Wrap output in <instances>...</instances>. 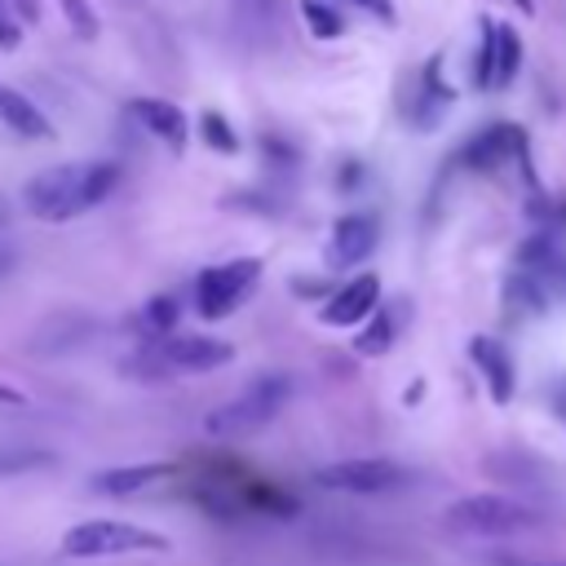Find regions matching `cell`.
Segmentation results:
<instances>
[{"label": "cell", "mask_w": 566, "mask_h": 566, "mask_svg": "<svg viewBox=\"0 0 566 566\" xmlns=\"http://www.w3.org/2000/svg\"><path fill=\"white\" fill-rule=\"evenodd\" d=\"M128 111H133V119H137L146 133H155L164 146H172V150L186 146V115H181L177 102H164V97H133Z\"/></svg>", "instance_id": "4fadbf2b"}, {"label": "cell", "mask_w": 566, "mask_h": 566, "mask_svg": "<svg viewBox=\"0 0 566 566\" xmlns=\"http://www.w3.org/2000/svg\"><path fill=\"white\" fill-rule=\"evenodd\" d=\"M376 305H380V279H376V274H354L349 283H340V287L327 296V305L318 310V318H323L327 327H354V323L371 318Z\"/></svg>", "instance_id": "30bf717a"}, {"label": "cell", "mask_w": 566, "mask_h": 566, "mask_svg": "<svg viewBox=\"0 0 566 566\" xmlns=\"http://www.w3.org/2000/svg\"><path fill=\"white\" fill-rule=\"evenodd\" d=\"M486 566H553V562H531L522 553H495V557H486Z\"/></svg>", "instance_id": "d4e9b609"}, {"label": "cell", "mask_w": 566, "mask_h": 566, "mask_svg": "<svg viewBox=\"0 0 566 566\" xmlns=\"http://www.w3.org/2000/svg\"><path fill=\"white\" fill-rule=\"evenodd\" d=\"M287 398H292V376L265 371V376H256L243 394H234L230 402L212 407V411L203 416V433H212V438H243V433H256V429H265V424L287 407Z\"/></svg>", "instance_id": "277c9868"}, {"label": "cell", "mask_w": 566, "mask_h": 566, "mask_svg": "<svg viewBox=\"0 0 566 566\" xmlns=\"http://www.w3.org/2000/svg\"><path fill=\"white\" fill-rule=\"evenodd\" d=\"M199 133H203V142H208L212 150L239 155V133L230 128V119H226L221 111H203V115H199Z\"/></svg>", "instance_id": "44dd1931"}, {"label": "cell", "mask_w": 566, "mask_h": 566, "mask_svg": "<svg viewBox=\"0 0 566 566\" xmlns=\"http://www.w3.org/2000/svg\"><path fill=\"white\" fill-rule=\"evenodd\" d=\"M13 4V13L22 18V22H35L40 18V0H9Z\"/></svg>", "instance_id": "4316f807"}, {"label": "cell", "mask_w": 566, "mask_h": 566, "mask_svg": "<svg viewBox=\"0 0 566 566\" xmlns=\"http://www.w3.org/2000/svg\"><path fill=\"white\" fill-rule=\"evenodd\" d=\"M53 464L49 451H27V447H13V451H0V478H13V473H31V469H44Z\"/></svg>", "instance_id": "7402d4cb"}, {"label": "cell", "mask_w": 566, "mask_h": 566, "mask_svg": "<svg viewBox=\"0 0 566 566\" xmlns=\"http://www.w3.org/2000/svg\"><path fill=\"white\" fill-rule=\"evenodd\" d=\"M0 226H4V203H0Z\"/></svg>", "instance_id": "1f68e13d"}, {"label": "cell", "mask_w": 566, "mask_h": 566, "mask_svg": "<svg viewBox=\"0 0 566 566\" xmlns=\"http://www.w3.org/2000/svg\"><path fill=\"white\" fill-rule=\"evenodd\" d=\"M517 71H522V35L509 22H500L495 27V88H509Z\"/></svg>", "instance_id": "ac0fdd59"}, {"label": "cell", "mask_w": 566, "mask_h": 566, "mask_svg": "<svg viewBox=\"0 0 566 566\" xmlns=\"http://www.w3.org/2000/svg\"><path fill=\"white\" fill-rule=\"evenodd\" d=\"M513 4H517L522 13H535V0H513Z\"/></svg>", "instance_id": "f546056e"}, {"label": "cell", "mask_w": 566, "mask_h": 566, "mask_svg": "<svg viewBox=\"0 0 566 566\" xmlns=\"http://www.w3.org/2000/svg\"><path fill=\"white\" fill-rule=\"evenodd\" d=\"M469 358H473V367L482 371L491 402H500V407H504V402H513V389H517L513 354H509L495 336H473V340H469Z\"/></svg>", "instance_id": "8fae6325"}, {"label": "cell", "mask_w": 566, "mask_h": 566, "mask_svg": "<svg viewBox=\"0 0 566 566\" xmlns=\"http://www.w3.org/2000/svg\"><path fill=\"white\" fill-rule=\"evenodd\" d=\"M301 18H305L314 40H340L345 35V18L327 0H301Z\"/></svg>", "instance_id": "d6986e66"}, {"label": "cell", "mask_w": 566, "mask_h": 566, "mask_svg": "<svg viewBox=\"0 0 566 566\" xmlns=\"http://www.w3.org/2000/svg\"><path fill=\"white\" fill-rule=\"evenodd\" d=\"M239 4H248L252 18H270L274 13V0H239Z\"/></svg>", "instance_id": "f1b7e54d"}, {"label": "cell", "mask_w": 566, "mask_h": 566, "mask_svg": "<svg viewBox=\"0 0 566 566\" xmlns=\"http://www.w3.org/2000/svg\"><path fill=\"white\" fill-rule=\"evenodd\" d=\"M407 482H411V469L385 455H358V460H336V464L314 469V486L340 491V495H385Z\"/></svg>", "instance_id": "52a82bcc"}, {"label": "cell", "mask_w": 566, "mask_h": 566, "mask_svg": "<svg viewBox=\"0 0 566 566\" xmlns=\"http://www.w3.org/2000/svg\"><path fill=\"white\" fill-rule=\"evenodd\" d=\"M115 186H119L115 159H80V164H57V168L35 172L22 186V203L31 208V217L57 226V221H71L97 208Z\"/></svg>", "instance_id": "6da1fadb"}, {"label": "cell", "mask_w": 566, "mask_h": 566, "mask_svg": "<svg viewBox=\"0 0 566 566\" xmlns=\"http://www.w3.org/2000/svg\"><path fill=\"white\" fill-rule=\"evenodd\" d=\"M376 243H380V217L376 212H345V217H336V226L327 234L323 261H327V270H354L376 252Z\"/></svg>", "instance_id": "ba28073f"}, {"label": "cell", "mask_w": 566, "mask_h": 566, "mask_svg": "<svg viewBox=\"0 0 566 566\" xmlns=\"http://www.w3.org/2000/svg\"><path fill=\"white\" fill-rule=\"evenodd\" d=\"M18 44H22V18L13 13L9 0H0V49L9 53V49H18Z\"/></svg>", "instance_id": "cb8c5ba5"}, {"label": "cell", "mask_w": 566, "mask_h": 566, "mask_svg": "<svg viewBox=\"0 0 566 566\" xmlns=\"http://www.w3.org/2000/svg\"><path fill=\"white\" fill-rule=\"evenodd\" d=\"M0 124H9L18 137L53 142V124H49V115H44L31 97H22L18 88H9V84H0Z\"/></svg>", "instance_id": "9a60e30c"}, {"label": "cell", "mask_w": 566, "mask_h": 566, "mask_svg": "<svg viewBox=\"0 0 566 566\" xmlns=\"http://www.w3.org/2000/svg\"><path fill=\"white\" fill-rule=\"evenodd\" d=\"M261 256H234V261H221V265H208L195 274V310L199 318H226L234 314L261 283Z\"/></svg>", "instance_id": "8992f818"}, {"label": "cell", "mask_w": 566, "mask_h": 566, "mask_svg": "<svg viewBox=\"0 0 566 566\" xmlns=\"http://www.w3.org/2000/svg\"><path fill=\"white\" fill-rule=\"evenodd\" d=\"M451 102H455V93H451V84L442 80V53H433V57L424 62V71H420V93H416V102L407 106L411 128H438L442 115L451 111Z\"/></svg>", "instance_id": "7c38bea8"}, {"label": "cell", "mask_w": 566, "mask_h": 566, "mask_svg": "<svg viewBox=\"0 0 566 566\" xmlns=\"http://www.w3.org/2000/svg\"><path fill=\"white\" fill-rule=\"evenodd\" d=\"M4 265H9V256H0V274H4Z\"/></svg>", "instance_id": "4dcf8cb0"}, {"label": "cell", "mask_w": 566, "mask_h": 566, "mask_svg": "<svg viewBox=\"0 0 566 566\" xmlns=\"http://www.w3.org/2000/svg\"><path fill=\"white\" fill-rule=\"evenodd\" d=\"M62 557H128V553H168V535L119 522V517H93L62 535Z\"/></svg>", "instance_id": "5b68a950"}, {"label": "cell", "mask_w": 566, "mask_h": 566, "mask_svg": "<svg viewBox=\"0 0 566 566\" xmlns=\"http://www.w3.org/2000/svg\"><path fill=\"white\" fill-rule=\"evenodd\" d=\"M535 526H544V517L531 504H522L513 495H491V491L464 495L442 513V531L460 535V539H513Z\"/></svg>", "instance_id": "3957f363"}, {"label": "cell", "mask_w": 566, "mask_h": 566, "mask_svg": "<svg viewBox=\"0 0 566 566\" xmlns=\"http://www.w3.org/2000/svg\"><path fill=\"white\" fill-rule=\"evenodd\" d=\"M509 159H526V133L517 124H491L455 150V164L469 172H495Z\"/></svg>", "instance_id": "9c48e42d"}, {"label": "cell", "mask_w": 566, "mask_h": 566, "mask_svg": "<svg viewBox=\"0 0 566 566\" xmlns=\"http://www.w3.org/2000/svg\"><path fill=\"white\" fill-rule=\"evenodd\" d=\"M0 402H4V407H27V394L13 389V385H0Z\"/></svg>", "instance_id": "83f0119b"}, {"label": "cell", "mask_w": 566, "mask_h": 566, "mask_svg": "<svg viewBox=\"0 0 566 566\" xmlns=\"http://www.w3.org/2000/svg\"><path fill=\"white\" fill-rule=\"evenodd\" d=\"M168 478H177V464H168V460L119 464V469L97 473V478H93V491H97V495H137V491H146V486H155V482H168Z\"/></svg>", "instance_id": "5bb4252c"}, {"label": "cell", "mask_w": 566, "mask_h": 566, "mask_svg": "<svg viewBox=\"0 0 566 566\" xmlns=\"http://www.w3.org/2000/svg\"><path fill=\"white\" fill-rule=\"evenodd\" d=\"M495 18H478V31H482V44H478V57H473V88H495Z\"/></svg>", "instance_id": "ffe728a7"}, {"label": "cell", "mask_w": 566, "mask_h": 566, "mask_svg": "<svg viewBox=\"0 0 566 566\" xmlns=\"http://www.w3.org/2000/svg\"><path fill=\"white\" fill-rule=\"evenodd\" d=\"M402 305H380L367 323H363V332L354 336V354H363V358H380V354H389L394 349V340H398V327H402Z\"/></svg>", "instance_id": "2e32d148"}, {"label": "cell", "mask_w": 566, "mask_h": 566, "mask_svg": "<svg viewBox=\"0 0 566 566\" xmlns=\"http://www.w3.org/2000/svg\"><path fill=\"white\" fill-rule=\"evenodd\" d=\"M230 358H234L230 340L172 332L164 340H142L124 358V376H133V380H172V376H199V371L226 367Z\"/></svg>", "instance_id": "7a4b0ae2"}, {"label": "cell", "mask_w": 566, "mask_h": 566, "mask_svg": "<svg viewBox=\"0 0 566 566\" xmlns=\"http://www.w3.org/2000/svg\"><path fill=\"white\" fill-rule=\"evenodd\" d=\"M358 9H367L371 18H380V22H394V0H354Z\"/></svg>", "instance_id": "484cf974"}, {"label": "cell", "mask_w": 566, "mask_h": 566, "mask_svg": "<svg viewBox=\"0 0 566 566\" xmlns=\"http://www.w3.org/2000/svg\"><path fill=\"white\" fill-rule=\"evenodd\" d=\"M177 318H181V296L177 292H159L150 296L142 310H137V327L146 340H164L177 332Z\"/></svg>", "instance_id": "e0dca14e"}, {"label": "cell", "mask_w": 566, "mask_h": 566, "mask_svg": "<svg viewBox=\"0 0 566 566\" xmlns=\"http://www.w3.org/2000/svg\"><path fill=\"white\" fill-rule=\"evenodd\" d=\"M62 18L71 22V31L80 40H93L97 35V13L88 9V0H62Z\"/></svg>", "instance_id": "603a6c76"}]
</instances>
